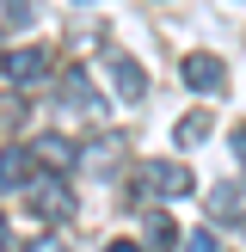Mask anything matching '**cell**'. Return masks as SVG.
<instances>
[{
    "label": "cell",
    "instance_id": "cell-1",
    "mask_svg": "<svg viewBox=\"0 0 246 252\" xmlns=\"http://www.w3.org/2000/svg\"><path fill=\"white\" fill-rule=\"evenodd\" d=\"M25 203L37 209L43 221H68L74 216V185H68V172H31V185H25Z\"/></svg>",
    "mask_w": 246,
    "mask_h": 252
},
{
    "label": "cell",
    "instance_id": "cell-2",
    "mask_svg": "<svg viewBox=\"0 0 246 252\" xmlns=\"http://www.w3.org/2000/svg\"><path fill=\"white\" fill-rule=\"evenodd\" d=\"M129 191H135V197H191V191H197V179L179 166V160H148V166L135 172Z\"/></svg>",
    "mask_w": 246,
    "mask_h": 252
},
{
    "label": "cell",
    "instance_id": "cell-3",
    "mask_svg": "<svg viewBox=\"0 0 246 252\" xmlns=\"http://www.w3.org/2000/svg\"><path fill=\"white\" fill-rule=\"evenodd\" d=\"M56 105H62V117H80V123H98V117H105V98L92 93V80H86L80 68H74V74H62Z\"/></svg>",
    "mask_w": 246,
    "mask_h": 252
},
{
    "label": "cell",
    "instance_id": "cell-4",
    "mask_svg": "<svg viewBox=\"0 0 246 252\" xmlns=\"http://www.w3.org/2000/svg\"><path fill=\"white\" fill-rule=\"evenodd\" d=\"M0 74H6V86L31 93V86H43V80H49V49H43V43H31V49H12Z\"/></svg>",
    "mask_w": 246,
    "mask_h": 252
},
{
    "label": "cell",
    "instance_id": "cell-5",
    "mask_svg": "<svg viewBox=\"0 0 246 252\" xmlns=\"http://www.w3.org/2000/svg\"><path fill=\"white\" fill-rule=\"evenodd\" d=\"M179 74H184V86H191V93H221V86H228V68H221V56H209V49L184 56Z\"/></svg>",
    "mask_w": 246,
    "mask_h": 252
},
{
    "label": "cell",
    "instance_id": "cell-6",
    "mask_svg": "<svg viewBox=\"0 0 246 252\" xmlns=\"http://www.w3.org/2000/svg\"><path fill=\"white\" fill-rule=\"evenodd\" d=\"M105 74H111V93H117L123 105H142L148 98V80H142V68H135L129 56H105Z\"/></svg>",
    "mask_w": 246,
    "mask_h": 252
},
{
    "label": "cell",
    "instance_id": "cell-7",
    "mask_svg": "<svg viewBox=\"0 0 246 252\" xmlns=\"http://www.w3.org/2000/svg\"><path fill=\"white\" fill-rule=\"evenodd\" d=\"M123 160V135L117 129H105V135H92V142L80 148V166L86 172H98V179H111V166Z\"/></svg>",
    "mask_w": 246,
    "mask_h": 252
},
{
    "label": "cell",
    "instance_id": "cell-8",
    "mask_svg": "<svg viewBox=\"0 0 246 252\" xmlns=\"http://www.w3.org/2000/svg\"><path fill=\"white\" fill-rule=\"evenodd\" d=\"M31 154H37V160H49L56 172H74V166H80V148H74L68 135H37V142H31Z\"/></svg>",
    "mask_w": 246,
    "mask_h": 252
},
{
    "label": "cell",
    "instance_id": "cell-9",
    "mask_svg": "<svg viewBox=\"0 0 246 252\" xmlns=\"http://www.w3.org/2000/svg\"><path fill=\"white\" fill-rule=\"evenodd\" d=\"M209 209H215V221H228V228H246V191L240 185H215V191H209Z\"/></svg>",
    "mask_w": 246,
    "mask_h": 252
},
{
    "label": "cell",
    "instance_id": "cell-10",
    "mask_svg": "<svg viewBox=\"0 0 246 252\" xmlns=\"http://www.w3.org/2000/svg\"><path fill=\"white\" fill-rule=\"evenodd\" d=\"M31 148H0V191H19V185H31Z\"/></svg>",
    "mask_w": 246,
    "mask_h": 252
},
{
    "label": "cell",
    "instance_id": "cell-11",
    "mask_svg": "<svg viewBox=\"0 0 246 252\" xmlns=\"http://www.w3.org/2000/svg\"><path fill=\"white\" fill-rule=\"evenodd\" d=\"M148 228H142V246L148 252H172V246H179V228H172V216H166V209H148Z\"/></svg>",
    "mask_w": 246,
    "mask_h": 252
},
{
    "label": "cell",
    "instance_id": "cell-12",
    "mask_svg": "<svg viewBox=\"0 0 246 252\" xmlns=\"http://www.w3.org/2000/svg\"><path fill=\"white\" fill-rule=\"evenodd\" d=\"M197 142H209V117H203V111L179 117V148H197Z\"/></svg>",
    "mask_w": 246,
    "mask_h": 252
},
{
    "label": "cell",
    "instance_id": "cell-13",
    "mask_svg": "<svg viewBox=\"0 0 246 252\" xmlns=\"http://www.w3.org/2000/svg\"><path fill=\"white\" fill-rule=\"evenodd\" d=\"M25 252H74L68 240H62V234H37V240L31 246H25Z\"/></svg>",
    "mask_w": 246,
    "mask_h": 252
},
{
    "label": "cell",
    "instance_id": "cell-14",
    "mask_svg": "<svg viewBox=\"0 0 246 252\" xmlns=\"http://www.w3.org/2000/svg\"><path fill=\"white\" fill-rule=\"evenodd\" d=\"M184 252H215V240H209V234H197V240L184 246Z\"/></svg>",
    "mask_w": 246,
    "mask_h": 252
},
{
    "label": "cell",
    "instance_id": "cell-15",
    "mask_svg": "<svg viewBox=\"0 0 246 252\" xmlns=\"http://www.w3.org/2000/svg\"><path fill=\"white\" fill-rule=\"evenodd\" d=\"M105 252H148V246H135V240H111Z\"/></svg>",
    "mask_w": 246,
    "mask_h": 252
},
{
    "label": "cell",
    "instance_id": "cell-16",
    "mask_svg": "<svg viewBox=\"0 0 246 252\" xmlns=\"http://www.w3.org/2000/svg\"><path fill=\"white\" fill-rule=\"evenodd\" d=\"M234 154H240V166H246V129H234Z\"/></svg>",
    "mask_w": 246,
    "mask_h": 252
},
{
    "label": "cell",
    "instance_id": "cell-17",
    "mask_svg": "<svg viewBox=\"0 0 246 252\" xmlns=\"http://www.w3.org/2000/svg\"><path fill=\"white\" fill-rule=\"evenodd\" d=\"M12 246V228H6V216H0V252H6Z\"/></svg>",
    "mask_w": 246,
    "mask_h": 252
}]
</instances>
